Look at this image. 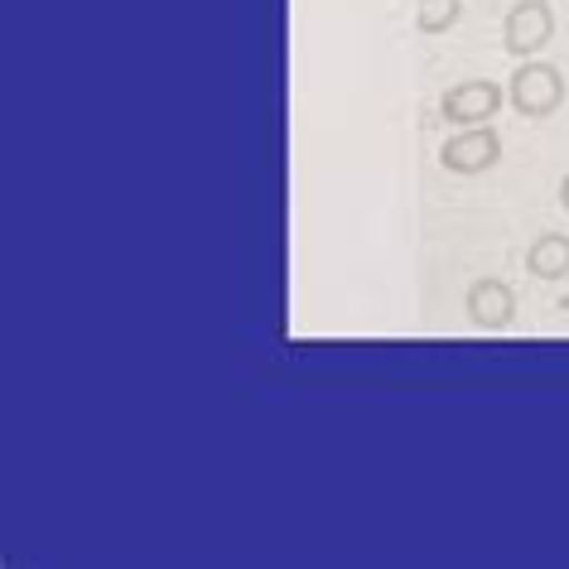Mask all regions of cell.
Here are the masks:
<instances>
[{"instance_id":"cell-6","label":"cell","mask_w":569,"mask_h":569,"mask_svg":"<svg viewBox=\"0 0 569 569\" xmlns=\"http://www.w3.org/2000/svg\"><path fill=\"white\" fill-rule=\"evenodd\" d=\"M526 270L536 280H565L569 276V237L565 232H546L526 247Z\"/></svg>"},{"instance_id":"cell-5","label":"cell","mask_w":569,"mask_h":569,"mask_svg":"<svg viewBox=\"0 0 569 569\" xmlns=\"http://www.w3.org/2000/svg\"><path fill=\"white\" fill-rule=\"evenodd\" d=\"M468 319L478 329H507L517 319V295L502 280H473L468 284Z\"/></svg>"},{"instance_id":"cell-9","label":"cell","mask_w":569,"mask_h":569,"mask_svg":"<svg viewBox=\"0 0 569 569\" xmlns=\"http://www.w3.org/2000/svg\"><path fill=\"white\" fill-rule=\"evenodd\" d=\"M560 315H569V295H565V300H560Z\"/></svg>"},{"instance_id":"cell-4","label":"cell","mask_w":569,"mask_h":569,"mask_svg":"<svg viewBox=\"0 0 569 569\" xmlns=\"http://www.w3.org/2000/svg\"><path fill=\"white\" fill-rule=\"evenodd\" d=\"M502 160V136L492 131V126H463L459 136L445 140V150H439V164L449 169V174H482V169H492Z\"/></svg>"},{"instance_id":"cell-8","label":"cell","mask_w":569,"mask_h":569,"mask_svg":"<svg viewBox=\"0 0 569 569\" xmlns=\"http://www.w3.org/2000/svg\"><path fill=\"white\" fill-rule=\"evenodd\" d=\"M560 203H565V212H569V174L560 179Z\"/></svg>"},{"instance_id":"cell-3","label":"cell","mask_w":569,"mask_h":569,"mask_svg":"<svg viewBox=\"0 0 569 569\" xmlns=\"http://www.w3.org/2000/svg\"><path fill=\"white\" fill-rule=\"evenodd\" d=\"M507 92L497 88V82L488 78H468L459 82V88H449L445 97H439V117H445L449 126H488L497 111H502Z\"/></svg>"},{"instance_id":"cell-7","label":"cell","mask_w":569,"mask_h":569,"mask_svg":"<svg viewBox=\"0 0 569 569\" xmlns=\"http://www.w3.org/2000/svg\"><path fill=\"white\" fill-rule=\"evenodd\" d=\"M463 0H416V30L420 34H449L459 24Z\"/></svg>"},{"instance_id":"cell-1","label":"cell","mask_w":569,"mask_h":569,"mask_svg":"<svg viewBox=\"0 0 569 569\" xmlns=\"http://www.w3.org/2000/svg\"><path fill=\"white\" fill-rule=\"evenodd\" d=\"M507 102L521 111L526 121H546L565 102V73L555 63H517V73L507 82Z\"/></svg>"},{"instance_id":"cell-2","label":"cell","mask_w":569,"mask_h":569,"mask_svg":"<svg viewBox=\"0 0 569 569\" xmlns=\"http://www.w3.org/2000/svg\"><path fill=\"white\" fill-rule=\"evenodd\" d=\"M555 39V10L546 0H517L507 10V24H502V49L511 59H536Z\"/></svg>"}]
</instances>
